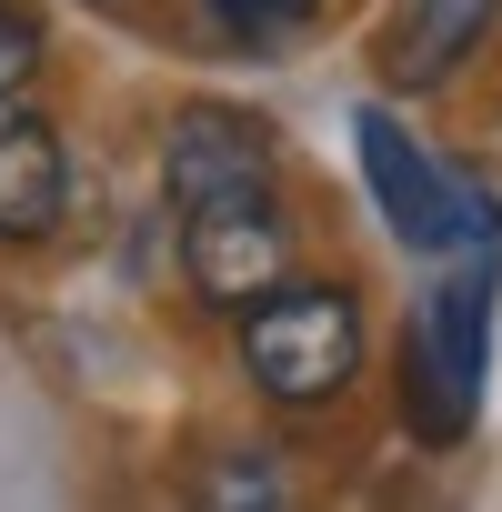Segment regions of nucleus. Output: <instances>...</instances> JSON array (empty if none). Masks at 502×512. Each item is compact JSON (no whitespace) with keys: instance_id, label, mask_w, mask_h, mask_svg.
Wrapping results in <instances>:
<instances>
[{"instance_id":"f257e3e1","label":"nucleus","mask_w":502,"mask_h":512,"mask_svg":"<svg viewBox=\"0 0 502 512\" xmlns=\"http://www.w3.org/2000/svg\"><path fill=\"white\" fill-rule=\"evenodd\" d=\"M492 322H502V272H492V251H462V262L402 312L392 402H402V432H412L422 452H462V442H472L482 392H492Z\"/></svg>"},{"instance_id":"f03ea898","label":"nucleus","mask_w":502,"mask_h":512,"mask_svg":"<svg viewBox=\"0 0 502 512\" xmlns=\"http://www.w3.org/2000/svg\"><path fill=\"white\" fill-rule=\"evenodd\" d=\"M231 352H241V382L262 392L272 412H332L362 382V362H372V322H362L352 282L282 272L262 302L231 312Z\"/></svg>"},{"instance_id":"7ed1b4c3","label":"nucleus","mask_w":502,"mask_h":512,"mask_svg":"<svg viewBox=\"0 0 502 512\" xmlns=\"http://www.w3.org/2000/svg\"><path fill=\"white\" fill-rule=\"evenodd\" d=\"M352 161H362V191L382 211V231L422 262H462V251H502V191L472 181L462 161H442L432 141L402 131V111L362 101L352 111Z\"/></svg>"},{"instance_id":"20e7f679","label":"nucleus","mask_w":502,"mask_h":512,"mask_svg":"<svg viewBox=\"0 0 502 512\" xmlns=\"http://www.w3.org/2000/svg\"><path fill=\"white\" fill-rule=\"evenodd\" d=\"M171 231H181V282H191V302H211V312L262 302V292L302 262V231H292L282 181H272V191H231V201H191V211H171Z\"/></svg>"},{"instance_id":"39448f33","label":"nucleus","mask_w":502,"mask_h":512,"mask_svg":"<svg viewBox=\"0 0 502 512\" xmlns=\"http://www.w3.org/2000/svg\"><path fill=\"white\" fill-rule=\"evenodd\" d=\"M282 181V131L241 101H181L161 121V201H231V191H272Z\"/></svg>"},{"instance_id":"423d86ee","label":"nucleus","mask_w":502,"mask_h":512,"mask_svg":"<svg viewBox=\"0 0 502 512\" xmlns=\"http://www.w3.org/2000/svg\"><path fill=\"white\" fill-rule=\"evenodd\" d=\"M502 31V0H392L372 21V81L392 101H422V91H452L482 41Z\"/></svg>"},{"instance_id":"0eeeda50","label":"nucleus","mask_w":502,"mask_h":512,"mask_svg":"<svg viewBox=\"0 0 502 512\" xmlns=\"http://www.w3.org/2000/svg\"><path fill=\"white\" fill-rule=\"evenodd\" d=\"M71 221V141L21 91L0 101V241H51Z\"/></svg>"},{"instance_id":"6e6552de","label":"nucleus","mask_w":502,"mask_h":512,"mask_svg":"<svg viewBox=\"0 0 502 512\" xmlns=\"http://www.w3.org/2000/svg\"><path fill=\"white\" fill-rule=\"evenodd\" d=\"M201 11H211L221 41H241V51H282L292 31L322 21V0H201Z\"/></svg>"},{"instance_id":"1a4fd4ad","label":"nucleus","mask_w":502,"mask_h":512,"mask_svg":"<svg viewBox=\"0 0 502 512\" xmlns=\"http://www.w3.org/2000/svg\"><path fill=\"white\" fill-rule=\"evenodd\" d=\"M31 71H41V21L21 11V0H0V101H11Z\"/></svg>"}]
</instances>
